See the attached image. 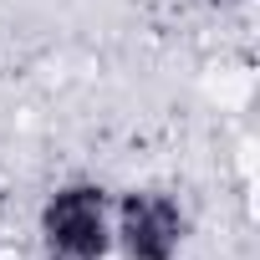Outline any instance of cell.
<instances>
[{
  "label": "cell",
  "mask_w": 260,
  "mask_h": 260,
  "mask_svg": "<svg viewBox=\"0 0 260 260\" xmlns=\"http://www.w3.org/2000/svg\"><path fill=\"white\" fill-rule=\"evenodd\" d=\"M189 235V214L174 194L164 189H133L117 204V230L112 240L122 245L127 260H174Z\"/></svg>",
  "instance_id": "2"
},
{
  "label": "cell",
  "mask_w": 260,
  "mask_h": 260,
  "mask_svg": "<svg viewBox=\"0 0 260 260\" xmlns=\"http://www.w3.org/2000/svg\"><path fill=\"white\" fill-rule=\"evenodd\" d=\"M209 6H240V0H209Z\"/></svg>",
  "instance_id": "3"
},
{
  "label": "cell",
  "mask_w": 260,
  "mask_h": 260,
  "mask_svg": "<svg viewBox=\"0 0 260 260\" xmlns=\"http://www.w3.org/2000/svg\"><path fill=\"white\" fill-rule=\"evenodd\" d=\"M41 250L46 260H102L112 250V219L102 184L72 179L41 204Z\"/></svg>",
  "instance_id": "1"
}]
</instances>
